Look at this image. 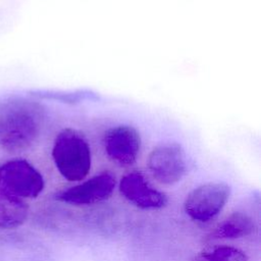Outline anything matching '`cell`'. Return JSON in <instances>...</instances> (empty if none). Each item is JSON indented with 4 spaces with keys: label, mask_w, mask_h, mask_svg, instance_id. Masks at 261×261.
Returning a JSON list of instances; mask_svg holds the SVG:
<instances>
[{
    "label": "cell",
    "mask_w": 261,
    "mask_h": 261,
    "mask_svg": "<svg viewBox=\"0 0 261 261\" xmlns=\"http://www.w3.org/2000/svg\"><path fill=\"white\" fill-rule=\"evenodd\" d=\"M115 185V175L106 170L76 186L58 192L55 199L71 205L96 204L108 199L113 193Z\"/></svg>",
    "instance_id": "7"
},
{
    "label": "cell",
    "mask_w": 261,
    "mask_h": 261,
    "mask_svg": "<svg viewBox=\"0 0 261 261\" xmlns=\"http://www.w3.org/2000/svg\"><path fill=\"white\" fill-rule=\"evenodd\" d=\"M51 154L56 169L68 181L83 180L91 170V147L83 134L73 128L57 134Z\"/></svg>",
    "instance_id": "2"
},
{
    "label": "cell",
    "mask_w": 261,
    "mask_h": 261,
    "mask_svg": "<svg viewBox=\"0 0 261 261\" xmlns=\"http://www.w3.org/2000/svg\"><path fill=\"white\" fill-rule=\"evenodd\" d=\"M147 164L152 176L165 186L178 182L187 171L185 150L175 142L156 146L150 152Z\"/></svg>",
    "instance_id": "5"
},
{
    "label": "cell",
    "mask_w": 261,
    "mask_h": 261,
    "mask_svg": "<svg viewBox=\"0 0 261 261\" xmlns=\"http://www.w3.org/2000/svg\"><path fill=\"white\" fill-rule=\"evenodd\" d=\"M28 217V206L23 200L9 195L0 186V229L15 228Z\"/></svg>",
    "instance_id": "10"
},
{
    "label": "cell",
    "mask_w": 261,
    "mask_h": 261,
    "mask_svg": "<svg viewBox=\"0 0 261 261\" xmlns=\"http://www.w3.org/2000/svg\"><path fill=\"white\" fill-rule=\"evenodd\" d=\"M102 142L107 157L120 166L133 165L137 161L142 145L140 133L127 124L108 128Z\"/></svg>",
    "instance_id": "6"
},
{
    "label": "cell",
    "mask_w": 261,
    "mask_h": 261,
    "mask_svg": "<svg viewBox=\"0 0 261 261\" xmlns=\"http://www.w3.org/2000/svg\"><path fill=\"white\" fill-rule=\"evenodd\" d=\"M230 196V187L221 181L207 182L194 189L184 202L186 214L197 222H208L219 214Z\"/></svg>",
    "instance_id": "4"
},
{
    "label": "cell",
    "mask_w": 261,
    "mask_h": 261,
    "mask_svg": "<svg viewBox=\"0 0 261 261\" xmlns=\"http://www.w3.org/2000/svg\"><path fill=\"white\" fill-rule=\"evenodd\" d=\"M254 219L244 212H232L210 232L211 240H233L252 234L256 230Z\"/></svg>",
    "instance_id": "9"
},
{
    "label": "cell",
    "mask_w": 261,
    "mask_h": 261,
    "mask_svg": "<svg viewBox=\"0 0 261 261\" xmlns=\"http://www.w3.org/2000/svg\"><path fill=\"white\" fill-rule=\"evenodd\" d=\"M46 122L45 107L20 96L0 99V152L18 153L33 147Z\"/></svg>",
    "instance_id": "1"
},
{
    "label": "cell",
    "mask_w": 261,
    "mask_h": 261,
    "mask_svg": "<svg viewBox=\"0 0 261 261\" xmlns=\"http://www.w3.org/2000/svg\"><path fill=\"white\" fill-rule=\"evenodd\" d=\"M192 261H249L246 253L231 246H215L199 252Z\"/></svg>",
    "instance_id": "11"
},
{
    "label": "cell",
    "mask_w": 261,
    "mask_h": 261,
    "mask_svg": "<svg viewBox=\"0 0 261 261\" xmlns=\"http://www.w3.org/2000/svg\"><path fill=\"white\" fill-rule=\"evenodd\" d=\"M0 186L11 196L23 200L37 198L44 190L41 172L29 161L14 158L0 165Z\"/></svg>",
    "instance_id": "3"
},
{
    "label": "cell",
    "mask_w": 261,
    "mask_h": 261,
    "mask_svg": "<svg viewBox=\"0 0 261 261\" xmlns=\"http://www.w3.org/2000/svg\"><path fill=\"white\" fill-rule=\"evenodd\" d=\"M120 194L133 205L144 210H156L167 204V197L155 189L140 171L123 175L119 181Z\"/></svg>",
    "instance_id": "8"
}]
</instances>
